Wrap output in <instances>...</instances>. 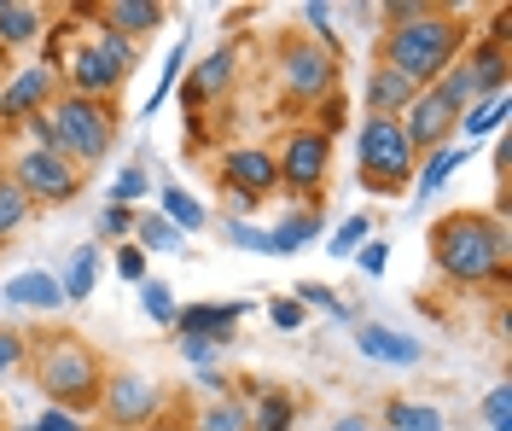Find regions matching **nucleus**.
<instances>
[{
    "instance_id": "obj_1",
    "label": "nucleus",
    "mask_w": 512,
    "mask_h": 431,
    "mask_svg": "<svg viewBox=\"0 0 512 431\" xmlns=\"http://www.w3.org/2000/svg\"><path fill=\"white\" fill-rule=\"evenodd\" d=\"M466 41H472L466 12H454V6H425V0H419L414 18L384 24L379 59H373V65L396 70V76H402V82H414V88H431V82H437L460 53H466Z\"/></svg>"
},
{
    "instance_id": "obj_2",
    "label": "nucleus",
    "mask_w": 512,
    "mask_h": 431,
    "mask_svg": "<svg viewBox=\"0 0 512 431\" xmlns=\"http://www.w3.org/2000/svg\"><path fill=\"white\" fill-rule=\"evenodd\" d=\"M431 263L454 286L507 280V216L495 210H448L431 222Z\"/></svg>"
},
{
    "instance_id": "obj_3",
    "label": "nucleus",
    "mask_w": 512,
    "mask_h": 431,
    "mask_svg": "<svg viewBox=\"0 0 512 431\" xmlns=\"http://www.w3.org/2000/svg\"><path fill=\"white\" fill-rule=\"evenodd\" d=\"M30 379H35V391L47 397V408L82 420L88 408H99L105 356L82 332H47V338H30Z\"/></svg>"
},
{
    "instance_id": "obj_4",
    "label": "nucleus",
    "mask_w": 512,
    "mask_h": 431,
    "mask_svg": "<svg viewBox=\"0 0 512 431\" xmlns=\"http://www.w3.org/2000/svg\"><path fill=\"white\" fill-rule=\"evenodd\" d=\"M134 65H140L134 41L111 35L105 24H88V30L70 41V53H64V59H53L64 94H82V100H111V105H117V94H123V82L134 76Z\"/></svg>"
},
{
    "instance_id": "obj_5",
    "label": "nucleus",
    "mask_w": 512,
    "mask_h": 431,
    "mask_svg": "<svg viewBox=\"0 0 512 431\" xmlns=\"http://www.w3.org/2000/svg\"><path fill=\"white\" fill-rule=\"evenodd\" d=\"M355 181L367 187V193H379V199H396V193H408L414 187V146L402 140L396 129V117H361V134H355Z\"/></svg>"
},
{
    "instance_id": "obj_6",
    "label": "nucleus",
    "mask_w": 512,
    "mask_h": 431,
    "mask_svg": "<svg viewBox=\"0 0 512 431\" xmlns=\"http://www.w3.org/2000/svg\"><path fill=\"white\" fill-rule=\"evenodd\" d=\"M53 129H59V152L88 175V164H99L117 146V105L111 100H82V94H53L47 105Z\"/></svg>"
},
{
    "instance_id": "obj_7",
    "label": "nucleus",
    "mask_w": 512,
    "mask_h": 431,
    "mask_svg": "<svg viewBox=\"0 0 512 431\" xmlns=\"http://www.w3.org/2000/svg\"><path fill=\"white\" fill-rule=\"evenodd\" d=\"M274 70H280V94L291 105H320L338 94V53H326L315 47L309 35H280V47H274Z\"/></svg>"
},
{
    "instance_id": "obj_8",
    "label": "nucleus",
    "mask_w": 512,
    "mask_h": 431,
    "mask_svg": "<svg viewBox=\"0 0 512 431\" xmlns=\"http://www.w3.org/2000/svg\"><path fill=\"white\" fill-rule=\"evenodd\" d=\"M163 385L140 367H105V391H99V420L111 431H146L163 420Z\"/></svg>"
},
{
    "instance_id": "obj_9",
    "label": "nucleus",
    "mask_w": 512,
    "mask_h": 431,
    "mask_svg": "<svg viewBox=\"0 0 512 431\" xmlns=\"http://www.w3.org/2000/svg\"><path fill=\"white\" fill-rule=\"evenodd\" d=\"M6 181L30 204H70L82 193V169L70 164L64 152H41V146H18L6 158Z\"/></svg>"
},
{
    "instance_id": "obj_10",
    "label": "nucleus",
    "mask_w": 512,
    "mask_h": 431,
    "mask_svg": "<svg viewBox=\"0 0 512 431\" xmlns=\"http://www.w3.org/2000/svg\"><path fill=\"white\" fill-rule=\"evenodd\" d=\"M274 169H280V187L286 193H320L326 187V175H332V140L320 129H309V123H297V129L286 134V146L274 152Z\"/></svg>"
},
{
    "instance_id": "obj_11",
    "label": "nucleus",
    "mask_w": 512,
    "mask_h": 431,
    "mask_svg": "<svg viewBox=\"0 0 512 431\" xmlns=\"http://www.w3.org/2000/svg\"><path fill=\"white\" fill-rule=\"evenodd\" d=\"M396 129H402V140L414 146V158H425V152H443V146H454L460 111H448L437 88H419L414 105H408V111L396 117Z\"/></svg>"
},
{
    "instance_id": "obj_12",
    "label": "nucleus",
    "mask_w": 512,
    "mask_h": 431,
    "mask_svg": "<svg viewBox=\"0 0 512 431\" xmlns=\"http://www.w3.org/2000/svg\"><path fill=\"white\" fill-rule=\"evenodd\" d=\"M59 94V70L53 65H24L12 70V82L0 88V123L6 129H18V123H30L35 111H47Z\"/></svg>"
},
{
    "instance_id": "obj_13",
    "label": "nucleus",
    "mask_w": 512,
    "mask_h": 431,
    "mask_svg": "<svg viewBox=\"0 0 512 431\" xmlns=\"http://www.w3.org/2000/svg\"><path fill=\"white\" fill-rule=\"evenodd\" d=\"M280 187V169H274V152H262V146H233L222 158V193L227 199H268Z\"/></svg>"
},
{
    "instance_id": "obj_14",
    "label": "nucleus",
    "mask_w": 512,
    "mask_h": 431,
    "mask_svg": "<svg viewBox=\"0 0 512 431\" xmlns=\"http://www.w3.org/2000/svg\"><path fill=\"white\" fill-rule=\"evenodd\" d=\"M355 350L379 367H419L425 362V344H419L414 332L379 327V321H355Z\"/></svg>"
},
{
    "instance_id": "obj_15",
    "label": "nucleus",
    "mask_w": 512,
    "mask_h": 431,
    "mask_svg": "<svg viewBox=\"0 0 512 431\" xmlns=\"http://www.w3.org/2000/svg\"><path fill=\"white\" fill-rule=\"evenodd\" d=\"M88 18L105 24L111 35H123V41H140L169 18V6H158V0H99V6H88Z\"/></svg>"
},
{
    "instance_id": "obj_16",
    "label": "nucleus",
    "mask_w": 512,
    "mask_h": 431,
    "mask_svg": "<svg viewBox=\"0 0 512 431\" xmlns=\"http://www.w3.org/2000/svg\"><path fill=\"white\" fill-rule=\"evenodd\" d=\"M251 315L245 298H222V303H181L175 309V332H198V338H233V327Z\"/></svg>"
},
{
    "instance_id": "obj_17",
    "label": "nucleus",
    "mask_w": 512,
    "mask_h": 431,
    "mask_svg": "<svg viewBox=\"0 0 512 431\" xmlns=\"http://www.w3.org/2000/svg\"><path fill=\"white\" fill-rule=\"evenodd\" d=\"M233 76H239V47H233V41H222L204 65L192 70V82H187V117H192V105L222 100L227 88H233Z\"/></svg>"
},
{
    "instance_id": "obj_18",
    "label": "nucleus",
    "mask_w": 512,
    "mask_h": 431,
    "mask_svg": "<svg viewBox=\"0 0 512 431\" xmlns=\"http://www.w3.org/2000/svg\"><path fill=\"white\" fill-rule=\"evenodd\" d=\"M47 35V6H30V0H0V47L6 53H24Z\"/></svg>"
},
{
    "instance_id": "obj_19",
    "label": "nucleus",
    "mask_w": 512,
    "mask_h": 431,
    "mask_svg": "<svg viewBox=\"0 0 512 431\" xmlns=\"http://www.w3.org/2000/svg\"><path fill=\"white\" fill-rule=\"evenodd\" d=\"M6 303L35 309V315H53V309H64L59 274H47V268H24V274H12V280H6Z\"/></svg>"
},
{
    "instance_id": "obj_20",
    "label": "nucleus",
    "mask_w": 512,
    "mask_h": 431,
    "mask_svg": "<svg viewBox=\"0 0 512 431\" xmlns=\"http://www.w3.org/2000/svg\"><path fill=\"white\" fill-rule=\"evenodd\" d=\"M460 164H472V146H460V140H454V146H443V152H425V164L414 169V187H408V193H419V199H437L448 181L460 175Z\"/></svg>"
},
{
    "instance_id": "obj_21",
    "label": "nucleus",
    "mask_w": 512,
    "mask_h": 431,
    "mask_svg": "<svg viewBox=\"0 0 512 431\" xmlns=\"http://www.w3.org/2000/svg\"><path fill=\"white\" fill-rule=\"evenodd\" d=\"M414 82H402L396 70H384V65H373L367 70V117H402L408 105H414Z\"/></svg>"
},
{
    "instance_id": "obj_22",
    "label": "nucleus",
    "mask_w": 512,
    "mask_h": 431,
    "mask_svg": "<svg viewBox=\"0 0 512 431\" xmlns=\"http://www.w3.org/2000/svg\"><path fill=\"white\" fill-rule=\"evenodd\" d=\"M466 65H472V82H478V100H495V94H507V47H495V41H478V47L466 53Z\"/></svg>"
},
{
    "instance_id": "obj_23",
    "label": "nucleus",
    "mask_w": 512,
    "mask_h": 431,
    "mask_svg": "<svg viewBox=\"0 0 512 431\" xmlns=\"http://www.w3.org/2000/svg\"><path fill=\"white\" fill-rule=\"evenodd\" d=\"M158 216H169V228L181 233V239H187V233H204V228H210L204 204L192 199L187 187H175V181H169V187H158Z\"/></svg>"
},
{
    "instance_id": "obj_24",
    "label": "nucleus",
    "mask_w": 512,
    "mask_h": 431,
    "mask_svg": "<svg viewBox=\"0 0 512 431\" xmlns=\"http://www.w3.org/2000/svg\"><path fill=\"white\" fill-rule=\"evenodd\" d=\"M192 431H251V402H239V397H210V402H198Z\"/></svg>"
},
{
    "instance_id": "obj_25",
    "label": "nucleus",
    "mask_w": 512,
    "mask_h": 431,
    "mask_svg": "<svg viewBox=\"0 0 512 431\" xmlns=\"http://www.w3.org/2000/svg\"><path fill=\"white\" fill-rule=\"evenodd\" d=\"M94 274H99V245L70 251V263H64V274H59L64 303H88V298H94Z\"/></svg>"
},
{
    "instance_id": "obj_26",
    "label": "nucleus",
    "mask_w": 512,
    "mask_h": 431,
    "mask_svg": "<svg viewBox=\"0 0 512 431\" xmlns=\"http://www.w3.org/2000/svg\"><path fill=\"white\" fill-rule=\"evenodd\" d=\"M251 431H297V402L280 385H262V397L251 408Z\"/></svg>"
},
{
    "instance_id": "obj_27",
    "label": "nucleus",
    "mask_w": 512,
    "mask_h": 431,
    "mask_svg": "<svg viewBox=\"0 0 512 431\" xmlns=\"http://www.w3.org/2000/svg\"><path fill=\"white\" fill-rule=\"evenodd\" d=\"M315 233H320V216H315V210H291L280 228H268V257H291V251H303Z\"/></svg>"
},
{
    "instance_id": "obj_28",
    "label": "nucleus",
    "mask_w": 512,
    "mask_h": 431,
    "mask_svg": "<svg viewBox=\"0 0 512 431\" xmlns=\"http://www.w3.org/2000/svg\"><path fill=\"white\" fill-rule=\"evenodd\" d=\"M507 105H512L507 94H495V100H478L472 111H466V117H460L454 140H466V146H472V140H483V134H495L501 123H507Z\"/></svg>"
},
{
    "instance_id": "obj_29",
    "label": "nucleus",
    "mask_w": 512,
    "mask_h": 431,
    "mask_svg": "<svg viewBox=\"0 0 512 431\" xmlns=\"http://www.w3.org/2000/svg\"><path fill=\"white\" fill-rule=\"evenodd\" d=\"M134 245H140V251H158V257H169V251H181V233L169 228V216H158V210H140V222H134Z\"/></svg>"
},
{
    "instance_id": "obj_30",
    "label": "nucleus",
    "mask_w": 512,
    "mask_h": 431,
    "mask_svg": "<svg viewBox=\"0 0 512 431\" xmlns=\"http://www.w3.org/2000/svg\"><path fill=\"white\" fill-rule=\"evenodd\" d=\"M384 426L390 431H443V414H437V408H431V402H390V408H384Z\"/></svg>"
},
{
    "instance_id": "obj_31",
    "label": "nucleus",
    "mask_w": 512,
    "mask_h": 431,
    "mask_svg": "<svg viewBox=\"0 0 512 431\" xmlns=\"http://www.w3.org/2000/svg\"><path fill=\"white\" fill-rule=\"evenodd\" d=\"M187 41H175V47H169V53H163V70H158V88H152V100H146V117H158L163 111V100H169V94H175V88H181V65H187Z\"/></svg>"
},
{
    "instance_id": "obj_32",
    "label": "nucleus",
    "mask_w": 512,
    "mask_h": 431,
    "mask_svg": "<svg viewBox=\"0 0 512 431\" xmlns=\"http://www.w3.org/2000/svg\"><path fill=\"white\" fill-rule=\"evenodd\" d=\"M35 216V204L24 199V193H18V187H12V181H6V175H0V245H6V239H12V233L24 228V222H30Z\"/></svg>"
},
{
    "instance_id": "obj_33",
    "label": "nucleus",
    "mask_w": 512,
    "mask_h": 431,
    "mask_svg": "<svg viewBox=\"0 0 512 431\" xmlns=\"http://www.w3.org/2000/svg\"><path fill=\"white\" fill-rule=\"evenodd\" d=\"M140 309H146V321L175 327V309H181V303H175V292H169L163 280H152V274H146V280H140Z\"/></svg>"
},
{
    "instance_id": "obj_34",
    "label": "nucleus",
    "mask_w": 512,
    "mask_h": 431,
    "mask_svg": "<svg viewBox=\"0 0 512 431\" xmlns=\"http://www.w3.org/2000/svg\"><path fill=\"white\" fill-rule=\"evenodd\" d=\"M291 298L303 303V309H326V315H332V321H355V309L344 298H338V292H332V286H320V280H303V286H297V292H291Z\"/></svg>"
},
{
    "instance_id": "obj_35",
    "label": "nucleus",
    "mask_w": 512,
    "mask_h": 431,
    "mask_svg": "<svg viewBox=\"0 0 512 431\" xmlns=\"http://www.w3.org/2000/svg\"><path fill=\"white\" fill-rule=\"evenodd\" d=\"M24 367H30V332L0 327V385H6L12 373H24Z\"/></svg>"
},
{
    "instance_id": "obj_36",
    "label": "nucleus",
    "mask_w": 512,
    "mask_h": 431,
    "mask_svg": "<svg viewBox=\"0 0 512 431\" xmlns=\"http://www.w3.org/2000/svg\"><path fill=\"white\" fill-rule=\"evenodd\" d=\"M134 222H140L134 204H105V216H99V239H105V245H123V239H134Z\"/></svg>"
},
{
    "instance_id": "obj_37",
    "label": "nucleus",
    "mask_w": 512,
    "mask_h": 431,
    "mask_svg": "<svg viewBox=\"0 0 512 431\" xmlns=\"http://www.w3.org/2000/svg\"><path fill=\"white\" fill-rule=\"evenodd\" d=\"M140 199H152V175H146V164H128L111 181V204H140Z\"/></svg>"
},
{
    "instance_id": "obj_38",
    "label": "nucleus",
    "mask_w": 512,
    "mask_h": 431,
    "mask_svg": "<svg viewBox=\"0 0 512 431\" xmlns=\"http://www.w3.org/2000/svg\"><path fill=\"white\" fill-rule=\"evenodd\" d=\"M303 18H309V41H315V47H326V53H338V59H344V47H338V30H332V6H320V0H309V6H303Z\"/></svg>"
},
{
    "instance_id": "obj_39",
    "label": "nucleus",
    "mask_w": 512,
    "mask_h": 431,
    "mask_svg": "<svg viewBox=\"0 0 512 431\" xmlns=\"http://www.w3.org/2000/svg\"><path fill=\"white\" fill-rule=\"evenodd\" d=\"M483 426L489 431H512V385H495L483 397Z\"/></svg>"
},
{
    "instance_id": "obj_40",
    "label": "nucleus",
    "mask_w": 512,
    "mask_h": 431,
    "mask_svg": "<svg viewBox=\"0 0 512 431\" xmlns=\"http://www.w3.org/2000/svg\"><path fill=\"white\" fill-rule=\"evenodd\" d=\"M367 233H373V222H367V216H350L344 228L332 233V257H355V251L367 245Z\"/></svg>"
},
{
    "instance_id": "obj_41",
    "label": "nucleus",
    "mask_w": 512,
    "mask_h": 431,
    "mask_svg": "<svg viewBox=\"0 0 512 431\" xmlns=\"http://www.w3.org/2000/svg\"><path fill=\"white\" fill-rule=\"evenodd\" d=\"M222 233L239 245V251H256V257H268V228H251V222H239V216H227Z\"/></svg>"
},
{
    "instance_id": "obj_42",
    "label": "nucleus",
    "mask_w": 512,
    "mask_h": 431,
    "mask_svg": "<svg viewBox=\"0 0 512 431\" xmlns=\"http://www.w3.org/2000/svg\"><path fill=\"white\" fill-rule=\"evenodd\" d=\"M175 338H181V356H187L192 367H210L227 350L222 338H198V332H175Z\"/></svg>"
},
{
    "instance_id": "obj_43",
    "label": "nucleus",
    "mask_w": 512,
    "mask_h": 431,
    "mask_svg": "<svg viewBox=\"0 0 512 431\" xmlns=\"http://www.w3.org/2000/svg\"><path fill=\"white\" fill-rule=\"evenodd\" d=\"M303 315H309V309H303L297 298H274V303H268V321H274L280 332H297V327H303Z\"/></svg>"
},
{
    "instance_id": "obj_44",
    "label": "nucleus",
    "mask_w": 512,
    "mask_h": 431,
    "mask_svg": "<svg viewBox=\"0 0 512 431\" xmlns=\"http://www.w3.org/2000/svg\"><path fill=\"white\" fill-rule=\"evenodd\" d=\"M117 274H123L128 286H140L146 280V251L140 245H117Z\"/></svg>"
},
{
    "instance_id": "obj_45",
    "label": "nucleus",
    "mask_w": 512,
    "mask_h": 431,
    "mask_svg": "<svg viewBox=\"0 0 512 431\" xmlns=\"http://www.w3.org/2000/svg\"><path fill=\"white\" fill-rule=\"evenodd\" d=\"M355 263H361V274H384V263H390V245H384V239H367V245L355 251Z\"/></svg>"
},
{
    "instance_id": "obj_46",
    "label": "nucleus",
    "mask_w": 512,
    "mask_h": 431,
    "mask_svg": "<svg viewBox=\"0 0 512 431\" xmlns=\"http://www.w3.org/2000/svg\"><path fill=\"white\" fill-rule=\"evenodd\" d=\"M30 431H94V426H88V420H76V414H59V408H47V414H41Z\"/></svg>"
},
{
    "instance_id": "obj_47",
    "label": "nucleus",
    "mask_w": 512,
    "mask_h": 431,
    "mask_svg": "<svg viewBox=\"0 0 512 431\" xmlns=\"http://www.w3.org/2000/svg\"><path fill=\"white\" fill-rule=\"evenodd\" d=\"M198 385H204L210 397H227V379L216 373V367H198Z\"/></svg>"
},
{
    "instance_id": "obj_48",
    "label": "nucleus",
    "mask_w": 512,
    "mask_h": 431,
    "mask_svg": "<svg viewBox=\"0 0 512 431\" xmlns=\"http://www.w3.org/2000/svg\"><path fill=\"white\" fill-rule=\"evenodd\" d=\"M332 431H373V426H367L361 414H344V420H338V426H332Z\"/></svg>"
},
{
    "instance_id": "obj_49",
    "label": "nucleus",
    "mask_w": 512,
    "mask_h": 431,
    "mask_svg": "<svg viewBox=\"0 0 512 431\" xmlns=\"http://www.w3.org/2000/svg\"><path fill=\"white\" fill-rule=\"evenodd\" d=\"M146 431H181V426H169V420H152V426H146Z\"/></svg>"
},
{
    "instance_id": "obj_50",
    "label": "nucleus",
    "mask_w": 512,
    "mask_h": 431,
    "mask_svg": "<svg viewBox=\"0 0 512 431\" xmlns=\"http://www.w3.org/2000/svg\"><path fill=\"white\" fill-rule=\"evenodd\" d=\"M384 431H390V426H384Z\"/></svg>"
}]
</instances>
